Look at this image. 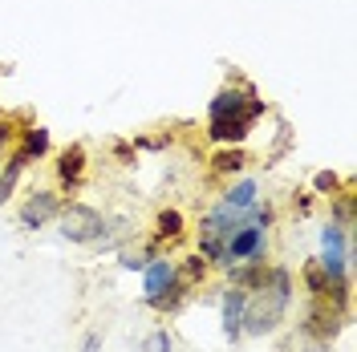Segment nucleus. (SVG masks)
Returning a JSON list of instances; mask_svg holds the SVG:
<instances>
[{
    "instance_id": "nucleus-4",
    "label": "nucleus",
    "mask_w": 357,
    "mask_h": 352,
    "mask_svg": "<svg viewBox=\"0 0 357 352\" xmlns=\"http://www.w3.org/2000/svg\"><path fill=\"white\" fill-rule=\"evenodd\" d=\"M345 324H349V316L345 312H337L329 300H312L309 308H305V316H301V336L309 340V344H321V349H333V340L345 332Z\"/></svg>"
},
{
    "instance_id": "nucleus-15",
    "label": "nucleus",
    "mask_w": 357,
    "mask_h": 352,
    "mask_svg": "<svg viewBox=\"0 0 357 352\" xmlns=\"http://www.w3.org/2000/svg\"><path fill=\"white\" fill-rule=\"evenodd\" d=\"M329 215H333L329 223L345 227V231H354V223H357V195H354V182H345V186H341V191L329 198Z\"/></svg>"
},
{
    "instance_id": "nucleus-21",
    "label": "nucleus",
    "mask_w": 357,
    "mask_h": 352,
    "mask_svg": "<svg viewBox=\"0 0 357 352\" xmlns=\"http://www.w3.org/2000/svg\"><path fill=\"white\" fill-rule=\"evenodd\" d=\"M21 175H24V166H21V162H13V158L0 166V202H8V198H13V191H17Z\"/></svg>"
},
{
    "instance_id": "nucleus-9",
    "label": "nucleus",
    "mask_w": 357,
    "mask_h": 352,
    "mask_svg": "<svg viewBox=\"0 0 357 352\" xmlns=\"http://www.w3.org/2000/svg\"><path fill=\"white\" fill-rule=\"evenodd\" d=\"M49 146H53V134L33 122V126H24V130L17 134V146H13V154H8V158H13V162H21L24 170H29L33 162H41V158L49 154Z\"/></svg>"
},
{
    "instance_id": "nucleus-3",
    "label": "nucleus",
    "mask_w": 357,
    "mask_h": 352,
    "mask_svg": "<svg viewBox=\"0 0 357 352\" xmlns=\"http://www.w3.org/2000/svg\"><path fill=\"white\" fill-rule=\"evenodd\" d=\"M268 255V227H260V223L248 219L244 211V223L227 235V243H223V255H220V271H227V267L236 264H248V259H264Z\"/></svg>"
},
{
    "instance_id": "nucleus-5",
    "label": "nucleus",
    "mask_w": 357,
    "mask_h": 352,
    "mask_svg": "<svg viewBox=\"0 0 357 352\" xmlns=\"http://www.w3.org/2000/svg\"><path fill=\"white\" fill-rule=\"evenodd\" d=\"M284 316H289V304H280L268 287H260V291H248L244 336H272V332L284 324Z\"/></svg>"
},
{
    "instance_id": "nucleus-27",
    "label": "nucleus",
    "mask_w": 357,
    "mask_h": 352,
    "mask_svg": "<svg viewBox=\"0 0 357 352\" xmlns=\"http://www.w3.org/2000/svg\"><path fill=\"white\" fill-rule=\"evenodd\" d=\"M289 146H292V126H289V122H280V138H276V146H272V154H268V158L276 162L280 154H289Z\"/></svg>"
},
{
    "instance_id": "nucleus-1",
    "label": "nucleus",
    "mask_w": 357,
    "mask_h": 352,
    "mask_svg": "<svg viewBox=\"0 0 357 352\" xmlns=\"http://www.w3.org/2000/svg\"><path fill=\"white\" fill-rule=\"evenodd\" d=\"M244 223V211H236V207H227V202H215L207 215L199 219V251L195 255H203L207 264L215 267L220 264V255H223V243H227V235L236 231Z\"/></svg>"
},
{
    "instance_id": "nucleus-18",
    "label": "nucleus",
    "mask_w": 357,
    "mask_h": 352,
    "mask_svg": "<svg viewBox=\"0 0 357 352\" xmlns=\"http://www.w3.org/2000/svg\"><path fill=\"white\" fill-rule=\"evenodd\" d=\"M256 198H260V186H256V178H240V182H231V186L223 191V202H227V207H236V211H248Z\"/></svg>"
},
{
    "instance_id": "nucleus-20",
    "label": "nucleus",
    "mask_w": 357,
    "mask_h": 352,
    "mask_svg": "<svg viewBox=\"0 0 357 352\" xmlns=\"http://www.w3.org/2000/svg\"><path fill=\"white\" fill-rule=\"evenodd\" d=\"M183 304H187V296H183V291H178L175 284L167 287L162 296H155V300H146V308H151V312H158V316H175V312L183 308Z\"/></svg>"
},
{
    "instance_id": "nucleus-26",
    "label": "nucleus",
    "mask_w": 357,
    "mask_h": 352,
    "mask_svg": "<svg viewBox=\"0 0 357 352\" xmlns=\"http://www.w3.org/2000/svg\"><path fill=\"white\" fill-rule=\"evenodd\" d=\"M142 352H175V340L167 328H155L146 340H142Z\"/></svg>"
},
{
    "instance_id": "nucleus-12",
    "label": "nucleus",
    "mask_w": 357,
    "mask_h": 352,
    "mask_svg": "<svg viewBox=\"0 0 357 352\" xmlns=\"http://www.w3.org/2000/svg\"><path fill=\"white\" fill-rule=\"evenodd\" d=\"M207 271H211V264L203 255H183V259H175V287L183 296H191L207 280Z\"/></svg>"
},
{
    "instance_id": "nucleus-22",
    "label": "nucleus",
    "mask_w": 357,
    "mask_h": 352,
    "mask_svg": "<svg viewBox=\"0 0 357 352\" xmlns=\"http://www.w3.org/2000/svg\"><path fill=\"white\" fill-rule=\"evenodd\" d=\"M341 186H345V182H341L337 170H317V175H312V195H329L333 198Z\"/></svg>"
},
{
    "instance_id": "nucleus-11",
    "label": "nucleus",
    "mask_w": 357,
    "mask_h": 352,
    "mask_svg": "<svg viewBox=\"0 0 357 352\" xmlns=\"http://www.w3.org/2000/svg\"><path fill=\"white\" fill-rule=\"evenodd\" d=\"M171 284H175V259L155 255L151 264L142 267V304H146V300H155V296H162Z\"/></svg>"
},
{
    "instance_id": "nucleus-10",
    "label": "nucleus",
    "mask_w": 357,
    "mask_h": 352,
    "mask_svg": "<svg viewBox=\"0 0 357 352\" xmlns=\"http://www.w3.org/2000/svg\"><path fill=\"white\" fill-rule=\"evenodd\" d=\"M252 118H207V138L215 142V146H244L248 134H252Z\"/></svg>"
},
{
    "instance_id": "nucleus-17",
    "label": "nucleus",
    "mask_w": 357,
    "mask_h": 352,
    "mask_svg": "<svg viewBox=\"0 0 357 352\" xmlns=\"http://www.w3.org/2000/svg\"><path fill=\"white\" fill-rule=\"evenodd\" d=\"M317 264L325 267V275L329 280H349V251H341V247H321V255H317Z\"/></svg>"
},
{
    "instance_id": "nucleus-29",
    "label": "nucleus",
    "mask_w": 357,
    "mask_h": 352,
    "mask_svg": "<svg viewBox=\"0 0 357 352\" xmlns=\"http://www.w3.org/2000/svg\"><path fill=\"white\" fill-rule=\"evenodd\" d=\"M296 211H301V215H309V211H312V191H309V195H301V202H296Z\"/></svg>"
},
{
    "instance_id": "nucleus-19",
    "label": "nucleus",
    "mask_w": 357,
    "mask_h": 352,
    "mask_svg": "<svg viewBox=\"0 0 357 352\" xmlns=\"http://www.w3.org/2000/svg\"><path fill=\"white\" fill-rule=\"evenodd\" d=\"M301 284H305V291L317 300V296H325V291H329V284H333V280L325 275V267L317 264V259H305V267H301Z\"/></svg>"
},
{
    "instance_id": "nucleus-13",
    "label": "nucleus",
    "mask_w": 357,
    "mask_h": 352,
    "mask_svg": "<svg viewBox=\"0 0 357 352\" xmlns=\"http://www.w3.org/2000/svg\"><path fill=\"white\" fill-rule=\"evenodd\" d=\"M268 267H272V264H264V259L236 264V267H227V284L244 287V291H260V287L268 284Z\"/></svg>"
},
{
    "instance_id": "nucleus-16",
    "label": "nucleus",
    "mask_w": 357,
    "mask_h": 352,
    "mask_svg": "<svg viewBox=\"0 0 357 352\" xmlns=\"http://www.w3.org/2000/svg\"><path fill=\"white\" fill-rule=\"evenodd\" d=\"M183 231H187V219H183V211H175V207H162L155 215V239L158 243H175L183 239Z\"/></svg>"
},
{
    "instance_id": "nucleus-14",
    "label": "nucleus",
    "mask_w": 357,
    "mask_h": 352,
    "mask_svg": "<svg viewBox=\"0 0 357 352\" xmlns=\"http://www.w3.org/2000/svg\"><path fill=\"white\" fill-rule=\"evenodd\" d=\"M248 150L244 146H220L215 154H211V175L215 178H231V175H244L248 170Z\"/></svg>"
},
{
    "instance_id": "nucleus-8",
    "label": "nucleus",
    "mask_w": 357,
    "mask_h": 352,
    "mask_svg": "<svg viewBox=\"0 0 357 352\" xmlns=\"http://www.w3.org/2000/svg\"><path fill=\"white\" fill-rule=\"evenodd\" d=\"M244 304H248V291L236 284H227L220 291V324H223V336L231 344L244 340Z\"/></svg>"
},
{
    "instance_id": "nucleus-30",
    "label": "nucleus",
    "mask_w": 357,
    "mask_h": 352,
    "mask_svg": "<svg viewBox=\"0 0 357 352\" xmlns=\"http://www.w3.org/2000/svg\"><path fill=\"white\" fill-rule=\"evenodd\" d=\"M0 73H8V65H0Z\"/></svg>"
},
{
    "instance_id": "nucleus-28",
    "label": "nucleus",
    "mask_w": 357,
    "mask_h": 352,
    "mask_svg": "<svg viewBox=\"0 0 357 352\" xmlns=\"http://www.w3.org/2000/svg\"><path fill=\"white\" fill-rule=\"evenodd\" d=\"M102 349V332H86V340H82V352H98Z\"/></svg>"
},
{
    "instance_id": "nucleus-2",
    "label": "nucleus",
    "mask_w": 357,
    "mask_h": 352,
    "mask_svg": "<svg viewBox=\"0 0 357 352\" xmlns=\"http://www.w3.org/2000/svg\"><path fill=\"white\" fill-rule=\"evenodd\" d=\"M57 231H61V239L69 243H102L106 235V219H102V211L98 207H89V202H61V211H57Z\"/></svg>"
},
{
    "instance_id": "nucleus-7",
    "label": "nucleus",
    "mask_w": 357,
    "mask_h": 352,
    "mask_svg": "<svg viewBox=\"0 0 357 352\" xmlns=\"http://www.w3.org/2000/svg\"><path fill=\"white\" fill-rule=\"evenodd\" d=\"M86 146L82 142H69L66 150L57 154L53 162V170H57V186H61V195H73V191H82V182H86Z\"/></svg>"
},
{
    "instance_id": "nucleus-23",
    "label": "nucleus",
    "mask_w": 357,
    "mask_h": 352,
    "mask_svg": "<svg viewBox=\"0 0 357 352\" xmlns=\"http://www.w3.org/2000/svg\"><path fill=\"white\" fill-rule=\"evenodd\" d=\"M321 247H341V251H349V231L337 227V223H325V227H321Z\"/></svg>"
},
{
    "instance_id": "nucleus-24",
    "label": "nucleus",
    "mask_w": 357,
    "mask_h": 352,
    "mask_svg": "<svg viewBox=\"0 0 357 352\" xmlns=\"http://www.w3.org/2000/svg\"><path fill=\"white\" fill-rule=\"evenodd\" d=\"M134 142V150H151V154H158V150H167L171 146V134L162 130V134H138V138H130Z\"/></svg>"
},
{
    "instance_id": "nucleus-25",
    "label": "nucleus",
    "mask_w": 357,
    "mask_h": 352,
    "mask_svg": "<svg viewBox=\"0 0 357 352\" xmlns=\"http://www.w3.org/2000/svg\"><path fill=\"white\" fill-rule=\"evenodd\" d=\"M110 154H114V162H118V166H134L138 150H134L130 138H114V142H110Z\"/></svg>"
},
{
    "instance_id": "nucleus-6",
    "label": "nucleus",
    "mask_w": 357,
    "mask_h": 352,
    "mask_svg": "<svg viewBox=\"0 0 357 352\" xmlns=\"http://www.w3.org/2000/svg\"><path fill=\"white\" fill-rule=\"evenodd\" d=\"M57 211H61V191H33V195L21 202L17 219H21L24 231H37V227L57 219Z\"/></svg>"
}]
</instances>
